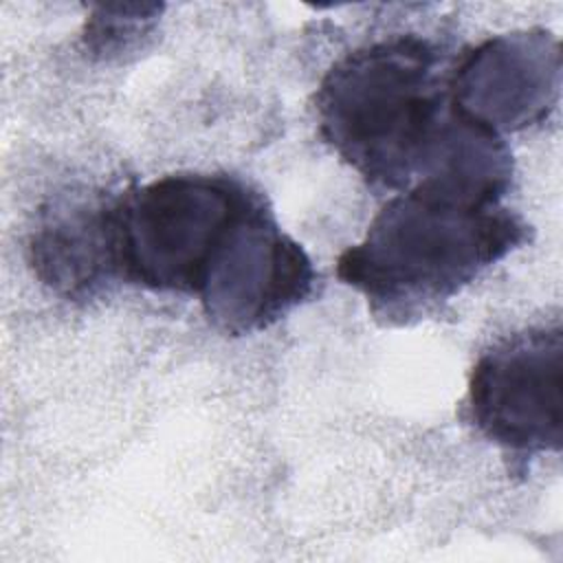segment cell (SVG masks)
Wrapping results in <instances>:
<instances>
[{"instance_id":"6da1fadb","label":"cell","mask_w":563,"mask_h":563,"mask_svg":"<svg viewBox=\"0 0 563 563\" xmlns=\"http://www.w3.org/2000/svg\"><path fill=\"white\" fill-rule=\"evenodd\" d=\"M528 240V224L499 202H479L431 183L391 196L336 273L389 325L429 317L488 266Z\"/></svg>"},{"instance_id":"7a4b0ae2","label":"cell","mask_w":563,"mask_h":563,"mask_svg":"<svg viewBox=\"0 0 563 563\" xmlns=\"http://www.w3.org/2000/svg\"><path fill=\"white\" fill-rule=\"evenodd\" d=\"M453 110L440 48L394 35L343 55L321 79L323 141L372 187L405 191Z\"/></svg>"},{"instance_id":"3957f363","label":"cell","mask_w":563,"mask_h":563,"mask_svg":"<svg viewBox=\"0 0 563 563\" xmlns=\"http://www.w3.org/2000/svg\"><path fill=\"white\" fill-rule=\"evenodd\" d=\"M262 202L224 174H169L112 198L117 279L198 295L229 233Z\"/></svg>"},{"instance_id":"277c9868","label":"cell","mask_w":563,"mask_h":563,"mask_svg":"<svg viewBox=\"0 0 563 563\" xmlns=\"http://www.w3.org/2000/svg\"><path fill=\"white\" fill-rule=\"evenodd\" d=\"M466 418L506 451L534 455L563 442V332L530 328L497 341L473 365Z\"/></svg>"},{"instance_id":"5b68a950","label":"cell","mask_w":563,"mask_h":563,"mask_svg":"<svg viewBox=\"0 0 563 563\" xmlns=\"http://www.w3.org/2000/svg\"><path fill=\"white\" fill-rule=\"evenodd\" d=\"M314 282L312 260L279 229L264 200L229 233L198 297L216 330L242 336L266 330L303 303Z\"/></svg>"},{"instance_id":"8992f818","label":"cell","mask_w":563,"mask_h":563,"mask_svg":"<svg viewBox=\"0 0 563 563\" xmlns=\"http://www.w3.org/2000/svg\"><path fill=\"white\" fill-rule=\"evenodd\" d=\"M561 46L548 31L493 35L449 73L457 112L501 134L541 123L559 101Z\"/></svg>"},{"instance_id":"52a82bcc","label":"cell","mask_w":563,"mask_h":563,"mask_svg":"<svg viewBox=\"0 0 563 563\" xmlns=\"http://www.w3.org/2000/svg\"><path fill=\"white\" fill-rule=\"evenodd\" d=\"M37 277L68 299H84L117 279L112 198L70 196L53 202L29 242Z\"/></svg>"},{"instance_id":"ba28073f","label":"cell","mask_w":563,"mask_h":563,"mask_svg":"<svg viewBox=\"0 0 563 563\" xmlns=\"http://www.w3.org/2000/svg\"><path fill=\"white\" fill-rule=\"evenodd\" d=\"M161 13V4H99L86 24V46L92 53L117 55L130 51Z\"/></svg>"}]
</instances>
